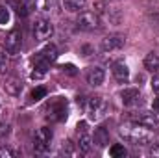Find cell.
<instances>
[{"mask_svg": "<svg viewBox=\"0 0 159 158\" xmlns=\"http://www.w3.org/2000/svg\"><path fill=\"white\" fill-rule=\"evenodd\" d=\"M91 147H93V138L81 130V134H80V138H78L80 153H81V155H89V153H91Z\"/></svg>", "mask_w": 159, "mask_h": 158, "instance_id": "cell-15", "label": "cell"}, {"mask_svg": "<svg viewBox=\"0 0 159 158\" xmlns=\"http://www.w3.org/2000/svg\"><path fill=\"white\" fill-rule=\"evenodd\" d=\"M9 132V125H6V123H0V138L2 136H6Z\"/></svg>", "mask_w": 159, "mask_h": 158, "instance_id": "cell-26", "label": "cell"}, {"mask_svg": "<svg viewBox=\"0 0 159 158\" xmlns=\"http://www.w3.org/2000/svg\"><path fill=\"white\" fill-rule=\"evenodd\" d=\"M7 71V62H6V54H0V73Z\"/></svg>", "mask_w": 159, "mask_h": 158, "instance_id": "cell-23", "label": "cell"}, {"mask_svg": "<svg viewBox=\"0 0 159 158\" xmlns=\"http://www.w3.org/2000/svg\"><path fill=\"white\" fill-rule=\"evenodd\" d=\"M144 69L150 71V73H159V54H156V52L146 54V58H144Z\"/></svg>", "mask_w": 159, "mask_h": 158, "instance_id": "cell-16", "label": "cell"}, {"mask_svg": "<svg viewBox=\"0 0 159 158\" xmlns=\"http://www.w3.org/2000/svg\"><path fill=\"white\" fill-rule=\"evenodd\" d=\"M63 6L72 13H81L87 7V0H63Z\"/></svg>", "mask_w": 159, "mask_h": 158, "instance_id": "cell-17", "label": "cell"}, {"mask_svg": "<svg viewBox=\"0 0 159 158\" xmlns=\"http://www.w3.org/2000/svg\"><path fill=\"white\" fill-rule=\"evenodd\" d=\"M0 156L2 158H13V156H17V153L11 147H0Z\"/></svg>", "mask_w": 159, "mask_h": 158, "instance_id": "cell-22", "label": "cell"}, {"mask_svg": "<svg viewBox=\"0 0 159 158\" xmlns=\"http://www.w3.org/2000/svg\"><path fill=\"white\" fill-rule=\"evenodd\" d=\"M109 155L113 158H124L128 155V151H126V147H124L122 143H115V145L109 147Z\"/></svg>", "mask_w": 159, "mask_h": 158, "instance_id": "cell-19", "label": "cell"}, {"mask_svg": "<svg viewBox=\"0 0 159 158\" xmlns=\"http://www.w3.org/2000/svg\"><path fill=\"white\" fill-rule=\"evenodd\" d=\"M32 34H34V37L37 41H48L54 36V24L48 19H35Z\"/></svg>", "mask_w": 159, "mask_h": 158, "instance_id": "cell-7", "label": "cell"}, {"mask_svg": "<svg viewBox=\"0 0 159 158\" xmlns=\"http://www.w3.org/2000/svg\"><path fill=\"white\" fill-rule=\"evenodd\" d=\"M133 121H139V123L146 125L154 132L159 130V114H156V112H141L139 116H133Z\"/></svg>", "mask_w": 159, "mask_h": 158, "instance_id": "cell-9", "label": "cell"}, {"mask_svg": "<svg viewBox=\"0 0 159 158\" xmlns=\"http://www.w3.org/2000/svg\"><path fill=\"white\" fill-rule=\"evenodd\" d=\"M76 26L83 32H94V30L102 28V21L94 11H85L83 9L78 15V19H76Z\"/></svg>", "mask_w": 159, "mask_h": 158, "instance_id": "cell-4", "label": "cell"}, {"mask_svg": "<svg viewBox=\"0 0 159 158\" xmlns=\"http://www.w3.org/2000/svg\"><path fill=\"white\" fill-rule=\"evenodd\" d=\"M56 60H57V48L54 45H46L41 52H37V56L34 60V63H35L34 69L35 71L32 73V78H41Z\"/></svg>", "mask_w": 159, "mask_h": 158, "instance_id": "cell-2", "label": "cell"}, {"mask_svg": "<svg viewBox=\"0 0 159 158\" xmlns=\"http://www.w3.org/2000/svg\"><path fill=\"white\" fill-rule=\"evenodd\" d=\"M148 155H150V156H154V158H159V143H156V145H152V147H150Z\"/></svg>", "mask_w": 159, "mask_h": 158, "instance_id": "cell-24", "label": "cell"}, {"mask_svg": "<svg viewBox=\"0 0 159 158\" xmlns=\"http://www.w3.org/2000/svg\"><path fill=\"white\" fill-rule=\"evenodd\" d=\"M20 47H22V36H20V32L15 28V30H11V32L6 36L4 48H6L7 54H17V52L20 50Z\"/></svg>", "mask_w": 159, "mask_h": 158, "instance_id": "cell-8", "label": "cell"}, {"mask_svg": "<svg viewBox=\"0 0 159 158\" xmlns=\"http://www.w3.org/2000/svg\"><path fill=\"white\" fill-rule=\"evenodd\" d=\"M152 89L159 95V75H156V77L152 78Z\"/></svg>", "mask_w": 159, "mask_h": 158, "instance_id": "cell-25", "label": "cell"}, {"mask_svg": "<svg viewBox=\"0 0 159 158\" xmlns=\"http://www.w3.org/2000/svg\"><path fill=\"white\" fill-rule=\"evenodd\" d=\"M6 91H7L9 95H19V93L22 91V82L17 78V77H11V78H7Z\"/></svg>", "mask_w": 159, "mask_h": 158, "instance_id": "cell-18", "label": "cell"}, {"mask_svg": "<svg viewBox=\"0 0 159 158\" xmlns=\"http://www.w3.org/2000/svg\"><path fill=\"white\" fill-rule=\"evenodd\" d=\"M107 108L109 106H107V102H106L104 97H91L89 102H87V106H85V112H87V117L91 119V121H100L107 114Z\"/></svg>", "mask_w": 159, "mask_h": 158, "instance_id": "cell-3", "label": "cell"}, {"mask_svg": "<svg viewBox=\"0 0 159 158\" xmlns=\"http://www.w3.org/2000/svg\"><path fill=\"white\" fill-rule=\"evenodd\" d=\"M109 143V132H107V128L106 126H98L96 130H94V134H93V145H96V147H106Z\"/></svg>", "mask_w": 159, "mask_h": 158, "instance_id": "cell-14", "label": "cell"}, {"mask_svg": "<svg viewBox=\"0 0 159 158\" xmlns=\"http://www.w3.org/2000/svg\"><path fill=\"white\" fill-rule=\"evenodd\" d=\"M46 93H48V91H46V87L39 86V87H35V89L32 91V95H30V97H32V101H41V99H44V97H46Z\"/></svg>", "mask_w": 159, "mask_h": 158, "instance_id": "cell-20", "label": "cell"}, {"mask_svg": "<svg viewBox=\"0 0 159 158\" xmlns=\"http://www.w3.org/2000/svg\"><path fill=\"white\" fill-rule=\"evenodd\" d=\"M126 37L119 36V34H113V36H107L106 39H102V50L104 52H111V50H119L124 47Z\"/></svg>", "mask_w": 159, "mask_h": 158, "instance_id": "cell-10", "label": "cell"}, {"mask_svg": "<svg viewBox=\"0 0 159 158\" xmlns=\"http://www.w3.org/2000/svg\"><path fill=\"white\" fill-rule=\"evenodd\" d=\"M111 73H113L115 80L120 82V84H126L129 80V69H128V65L124 62H115L113 67H111Z\"/></svg>", "mask_w": 159, "mask_h": 158, "instance_id": "cell-13", "label": "cell"}, {"mask_svg": "<svg viewBox=\"0 0 159 158\" xmlns=\"http://www.w3.org/2000/svg\"><path fill=\"white\" fill-rule=\"evenodd\" d=\"M46 112H48V119L50 121L59 123V121L67 119V116H69V104H67L65 99H56V101L50 102V106H48Z\"/></svg>", "mask_w": 159, "mask_h": 158, "instance_id": "cell-6", "label": "cell"}, {"mask_svg": "<svg viewBox=\"0 0 159 158\" xmlns=\"http://www.w3.org/2000/svg\"><path fill=\"white\" fill-rule=\"evenodd\" d=\"M52 138H54L52 128H48V126H41L39 130L35 132V136H34V151H35L37 155H44V153L50 149Z\"/></svg>", "mask_w": 159, "mask_h": 158, "instance_id": "cell-5", "label": "cell"}, {"mask_svg": "<svg viewBox=\"0 0 159 158\" xmlns=\"http://www.w3.org/2000/svg\"><path fill=\"white\" fill-rule=\"evenodd\" d=\"M20 2H22V6H24V7H28V6L32 4V0H20Z\"/></svg>", "mask_w": 159, "mask_h": 158, "instance_id": "cell-28", "label": "cell"}, {"mask_svg": "<svg viewBox=\"0 0 159 158\" xmlns=\"http://www.w3.org/2000/svg\"><path fill=\"white\" fill-rule=\"evenodd\" d=\"M120 97H122L124 106H135L141 102V93L137 87H126L124 91H120Z\"/></svg>", "mask_w": 159, "mask_h": 158, "instance_id": "cell-11", "label": "cell"}, {"mask_svg": "<svg viewBox=\"0 0 159 158\" xmlns=\"http://www.w3.org/2000/svg\"><path fill=\"white\" fill-rule=\"evenodd\" d=\"M152 112H156V114H159V95L154 99V102H152Z\"/></svg>", "mask_w": 159, "mask_h": 158, "instance_id": "cell-27", "label": "cell"}, {"mask_svg": "<svg viewBox=\"0 0 159 158\" xmlns=\"http://www.w3.org/2000/svg\"><path fill=\"white\" fill-rule=\"evenodd\" d=\"M85 78H87V84H91V86H100V84H104V80H106V73H104V69L102 67H89V71H87V75H85Z\"/></svg>", "mask_w": 159, "mask_h": 158, "instance_id": "cell-12", "label": "cell"}, {"mask_svg": "<svg viewBox=\"0 0 159 158\" xmlns=\"http://www.w3.org/2000/svg\"><path fill=\"white\" fill-rule=\"evenodd\" d=\"M154 130L148 128L146 125L139 123V121H128V123H122L119 126V136L131 143V145H137V147H143V145H150L154 141Z\"/></svg>", "mask_w": 159, "mask_h": 158, "instance_id": "cell-1", "label": "cell"}, {"mask_svg": "<svg viewBox=\"0 0 159 158\" xmlns=\"http://www.w3.org/2000/svg\"><path fill=\"white\" fill-rule=\"evenodd\" d=\"M9 22V9L6 6H0V24H7Z\"/></svg>", "mask_w": 159, "mask_h": 158, "instance_id": "cell-21", "label": "cell"}]
</instances>
